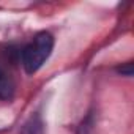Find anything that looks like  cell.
<instances>
[{
	"label": "cell",
	"instance_id": "1",
	"mask_svg": "<svg viewBox=\"0 0 134 134\" xmlns=\"http://www.w3.org/2000/svg\"><path fill=\"white\" fill-rule=\"evenodd\" d=\"M54 49V36L49 32H40L22 49V65L29 74L36 73L49 58Z\"/></svg>",
	"mask_w": 134,
	"mask_h": 134
},
{
	"label": "cell",
	"instance_id": "2",
	"mask_svg": "<svg viewBox=\"0 0 134 134\" xmlns=\"http://www.w3.org/2000/svg\"><path fill=\"white\" fill-rule=\"evenodd\" d=\"M14 96V82L11 77L0 68V99L2 101H10Z\"/></svg>",
	"mask_w": 134,
	"mask_h": 134
},
{
	"label": "cell",
	"instance_id": "3",
	"mask_svg": "<svg viewBox=\"0 0 134 134\" xmlns=\"http://www.w3.org/2000/svg\"><path fill=\"white\" fill-rule=\"evenodd\" d=\"M22 134H44L43 129V121L38 115L32 117L22 128Z\"/></svg>",
	"mask_w": 134,
	"mask_h": 134
}]
</instances>
